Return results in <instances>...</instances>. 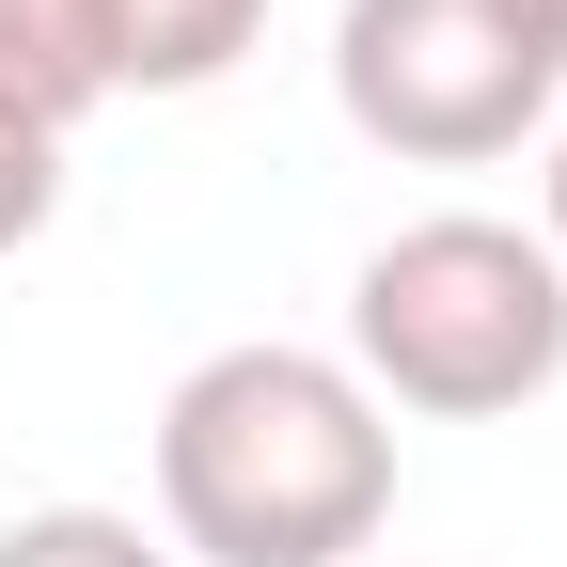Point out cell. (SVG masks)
<instances>
[{"instance_id": "6da1fadb", "label": "cell", "mask_w": 567, "mask_h": 567, "mask_svg": "<svg viewBox=\"0 0 567 567\" xmlns=\"http://www.w3.org/2000/svg\"><path fill=\"white\" fill-rule=\"evenodd\" d=\"M394 520V410L331 347H205L158 394L174 567H363Z\"/></svg>"}, {"instance_id": "7a4b0ae2", "label": "cell", "mask_w": 567, "mask_h": 567, "mask_svg": "<svg viewBox=\"0 0 567 567\" xmlns=\"http://www.w3.org/2000/svg\"><path fill=\"white\" fill-rule=\"evenodd\" d=\"M347 379L379 410L425 425H505L567 379V268L536 221H488V205H442V221H394L363 268H347Z\"/></svg>"}, {"instance_id": "3957f363", "label": "cell", "mask_w": 567, "mask_h": 567, "mask_svg": "<svg viewBox=\"0 0 567 567\" xmlns=\"http://www.w3.org/2000/svg\"><path fill=\"white\" fill-rule=\"evenodd\" d=\"M331 111L379 142V158L425 174H488L551 142L567 111V63L505 17V0H347L331 17Z\"/></svg>"}, {"instance_id": "277c9868", "label": "cell", "mask_w": 567, "mask_h": 567, "mask_svg": "<svg viewBox=\"0 0 567 567\" xmlns=\"http://www.w3.org/2000/svg\"><path fill=\"white\" fill-rule=\"evenodd\" d=\"M268 48V0H95V63L111 95H205Z\"/></svg>"}, {"instance_id": "5b68a950", "label": "cell", "mask_w": 567, "mask_h": 567, "mask_svg": "<svg viewBox=\"0 0 567 567\" xmlns=\"http://www.w3.org/2000/svg\"><path fill=\"white\" fill-rule=\"evenodd\" d=\"M95 95H111V63H95V0H0V111L63 142Z\"/></svg>"}, {"instance_id": "8992f818", "label": "cell", "mask_w": 567, "mask_h": 567, "mask_svg": "<svg viewBox=\"0 0 567 567\" xmlns=\"http://www.w3.org/2000/svg\"><path fill=\"white\" fill-rule=\"evenodd\" d=\"M0 567H174V536L126 505H32V520H0Z\"/></svg>"}, {"instance_id": "52a82bcc", "label": "cell", "mask_w": 567, "mask_h": 567, "mask_svg": "<svg viewBox=\"0 0 567 567\" xmlns=\"http://www.w3.org/2000/svg\"><path fill=\"white\" fill-rule=\"evenodd\" d=\"M48 221H63V142L0 111V252H32Z\"/></svg>"}, {"instance_id": "ba28073f", "label": "cell", "mask_w": 567, "mask_h": 567, "mask_svg": "<svg viewBox=\"0 0 567 567\" xmlns=\"http://www.w3.org/2000/svg\"><path fill=\"white\" fill-rule=\"evenodd\" d=\"M536 237H551V268H567V111H551V205H536Z\"/></svg>"}, {"instance_id": "9c48e42d", "label": "cell", "mask_w": 567, "mask_h": 567, "mask_svg": "<svg viewBox=\"0 0 567 567\" xmlns=\"http://www.w3.org/2000/svg\"><path fill=\"white\" fill-rule=\"evenodd\" d=\"M505 17H520V32H536V48L567 63V0H505Z\"/></svg>"}]
</instances>
